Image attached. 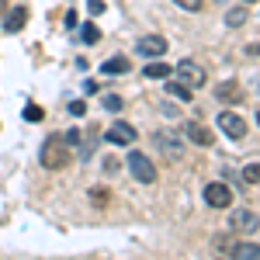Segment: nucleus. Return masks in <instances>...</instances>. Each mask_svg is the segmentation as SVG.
<instances>
[{
    "label": "nucleus",
    "instance_id": "obj_22",
    "mask_svg": "<svg viewBox=\"0 0 260 260\" xmlns=\"http://www.w3.org/2000/svg\"><path fill=\"white\" fill-rule=\"evenodd\" d=\"M174 4L184 7V11H201V4H205V0H174Z\"/></svg>",
    "mask_w": 260,
    "mask_h": 260
},
{
    "label": "nucleus",
    "instance_id": "obj_11",
    "mask_svg": "<svg viewBox=\"0 0 260 260\" xmlns=\"http://www.w3.org/2000/svg\"><path fill=\"white\" fill-rule=\"evenodd\" d=\"M24 21H28V11H24V7H11V11H7V18H4V31H11V35H14V31L24 28Z\"/></svg>",
    "mask_w": 260,
    "mask_h": 260
},
{
    "label": "nucleus",
    "instance_id": "obj_1",
    "mask_svg": "<svg viewBox=\"0 0 260 260\" xmlns=\"http://www.w3.org/2000/svg\"><path fill=\"white\" fill-rule=\"evenodd\" d=\"M174 73L180 77V83L187 87V90H198V87H205L208 83V73H205V66L194 59H180L177 66H174Z\"/></svg>",
    "mask_w": 260,
    "mask_h": 260
},
{
    "label": "nucleus",
    "instance_id": "obj_5",
    "mask_svg": "<svg viewBox=\"0 0 260 260\" xmlns=\"http://www.w3.org/2000/svg\"><path fill=\"white\" fill-rule=\"evenodd\" d=\"M104 139L111 142V146H132V142H136V128H132L128 121H115V125H108Z\"/></svg>",
    "mask_w": 260,
    "mask_h": 260
},
{
    "label": "nucleus",
    "instance_id": "obj_23",
    "mask_svg": "<svg viewBox=\"0 0 260 260\" xmlns=\"http://www.w3.org/2000/svg\"><path fill=\"white\" fill-rule=\"evenodd\" d=\"M243 180H250V184H257V163H250V167L243 170Z\"/></svg>",
    "mask_w": 260,
    "mask_h": 260
},
{
    "label": "nucleus",
    "instance_id": "obj_3",
    "mask_svg": "<svg viewBox=\"0 0 260 260\" xmlns=\"http://www.w3.org/2000/svg\"><path fill=\"white\" fill-rule=\"evenodd\" d=\"M128 170H132V177L139 180V184H156V167L149 156H142V153H132L128 156Z\"/></svg>",
    "mask_w": 260,
    "mask_h": 260
},
{
    "label": "nucleus",
    "instance_id": "obj_17",
    "mask_svg": "<svg viewBox=\"0 0 260 260\" xmlns=\"http://www.w3.org/2000/svg\"><path fill=\"white\" fill-rule=\"evenodd\" d=\"M246 18H250V14H246V7H233V11L225 14V24H229V28H240Z\"/></svg>",
    "mask_w": 260,
    "mask_h": 260
},
{
    "label": "nucleus",
    "instance_id": "obj_10",
    "mask_svg": "<svg viewBox=\"0 0 260 260\" xmlns=\"http://www.w3.org/2000/svg\"><path fill=\"white\" fill-rule=\"evenodd\" d=\"M233 229H240V233H253V229H257V212H253V208L233 212Z\"/></svg>",
    "mask_w": 260,
    "mask_h": 260
},
{
    "label": "nucleus",
    "instance_id": "obj_12",
    "mask_svg": "<svg viewBox=\"0 0 260 260\" xmlns=\"http://www.w3.org/2000/svg\"><path fill=\"white\" fill-rule=\"evenodd\" d=\"M215 98L219 101H229V104H233V101H243V87L240 83H219V90H215Z\"/></svg>",
    "mask_w": 260,
    "mask_h": 260
},
{
    "label": "nucleus",
    "instance_id": "obj_13",
    "mask_svg": "<svg viewBox=\"0 0 260 260\" xmlns=\"http://www.w3.org/2000/svg\"><path fill=\"white\" fill-rule=\"evenodd\" d=\"M101 73H108V77H121V73H128V59H125V56H115V59H104V66H101Z\"/></svg>",
    "mask_w": 260,
    "mask_h": 260
},
{
    "label": "nucleus",
    "instance_id": "obj_2",
    "mask_svg": "<svg viewBox=\"0 0 260 260\" xmlns=\"http://www.w3.org/2000/svg\"><path fill=\"white\" fill-rule=\"evenodd\" d=\"M66 163H70L66 142L62 139H45V146H42V167H45V170H62Z\"/></svg>",
    "mask_w": 260,
    "mask_h": 260
},
{
    "label": "nucleus",
    "instance_id": "obj_21",
    "mask_svg": "<svg viewBox=\"0 0 260 260\" xmlns=\"http://www.w3.org/2000/svg\"><path fill=\"white\" fill-rule=\"evenodd\" d=\"M24 118L28 121H42V108L39 104H28V108H24Z\"/></svg>",
    "mask_w": 260,
    "mask_h": 260
},
{
    "label": "nucleus",
    "instance_id": "obj_20",
    "mask_svg": "<svg viewBox=\"0 0 260 260\" xmlns=\"http://www.w3.org/2000/svg\"><path fill=\"white\" fill-rule=\"evenodd\" d=\"M121 104H125V101H121L118 94H104V108H108V111H121Z\"/></svg>",
    "mask_w": 260,
    "mask_h": 260
},
{
    "label": "nucleus",
    "instance_id": "obj_9",
    "mask_svg": "<svg viewBox=\"0 0 260 260\" xmlns=\"http://www.w3.org/2000/svg\"><path fill=\"white\" fill-rule=\"evenodd\" d=\"M153 142H156V149H163L170 160H180V156H184V146H180L174 136H167V132H160V136H156Z\"/></svg>",
    "mask_w": 260,
    "mask_h": 260
},
{
    "label": "nucleus",
    "instance_id": "obj_4",
    "mask_svg": "<svg viewBox=\"0 0 260 260\" xmlns=\"http://www.w3.org/2000/svg\"><path fill=\"white\" fill-rule=\"evenodd\" d=\"M205 205L208 208H229L233 205V191L225 187V184H205Z\"/></svg>",
    "mask_w": 260,
    "mask_h": 260
},
{
    "label": "nucleus",
    "instance_id": "obj_26",
    "mask_svg": "<svg viewBox=\"0 0 260 260\" xmlns=\"http://www.w3.org/2000/svg\"><path fill=\"white\" fill-rule=\"evenodd\" d=\"M70 111H73V115H83V111H87V104H83V101H73V104H70Z\"/></svg>",
    "mask_w": 260,
    "mask_h": 260
},
{
    "label": "nucleus",
    "instance_id": "obj_14",
    "mask_svg": "<svg viewBox=\"0 0 260 260\" xmlns=\"http://www.w3.org/2000/svg\"><path fill=\"white\" fill-rule=\"evenodd\" d=\"M170 73H174V70H170L167 62H156V59L146 62V70H142V77H149V80H167Z\"/></svg>",
    "mask_w": 260,
    "mask_h": 260
},
{
    "label": "nucleus",
    "instance_id": "obj_18",
    "mask_svg": "<svg viewBox=\"0 0 260 260\" xmlns=\"http://www.w3.org/2000/svg\"><path fill=\"white\" fill-rule=\"evenodd\" d=\"M167 90H170L177 101H191V90H187L184 83H167Z\"/></svg>",
    "mask_w": 260,
    "mask_h": 260
},
{
    "label": "nucleus",
    "instance_id": "obj_19",
    "mask_svg": "<svg viewBox=\"0 0 260 260\" xmlns=\"http://www.w3.org/2000/svg\"><path fill=\"white\" fill-rule=\"evenodd\" d=\"M80 35H83V42H87V45H94V42H98V39H101V31H98V24H83V31H80Z\"/></svg>",
    "mask_w": 260,
    "mask_h": 260
},
{
    "label": "nucleus",
    "instance_id": "obj_24",
    "mask_svg": "<svg viewBox=\"0 0 260 260\" xmlns=\"http://www.w3.org/2000/svg\"><path fill=\"white\" fill-rule=\"evenodd\" d=\"M62 142H70V146H77V142H80V128H73V132H66V139Z\"/></svg>",
    "mask_w": 260,
    "mask_h": 260
},
{
    "label": "nucleus",
    "instance_id": "obj_25",
    "mask_svg": "<svg viewBox=\"0 0 260 260\" xmlns=\"http://www.w3.org/2000/svg\"><path fill=\"white\" fill-rule=\"evenodd\" d=\"M87 11H90V14H101V11H104V4H101V0H90V4H87Z\"/></svg>",
    "mask_w": 260,
    "mask_h": 260
},
{
    "label": "nucleus",
    "instance_id": "obj_16",
    "mask_svg": "<svg viewBox=\"0 0 260 260\" xmlns=\"http://www.w3.org/2000/svg\"><path fill=\"white\" fill-rule=\"evenodd\" d=\"M233 246H236L233 233H222V236H215V250H219L222 257H233Z\"/></svg>",
    "mask_w": 260,
    "mask_h": 260
},
{
    "label": "nucleus",
    "instance_id": "obj_28",
    "mask_svg": "<svg viewBox=\"0 0 260 260\" xmlns=\"http://www.w3.org/2000/svg\"><path fill=\"white\" fill-rule=\"evenodd\" d=\"M243 4H257V0H243Z\"/></svg>",
    "mask_w": 260,
    "mask_h": 260
},
{
    "label": "nucleus",
    "instance_id": "obj_6",
    "mask_svg": "<svg viewBox=\"0 0 260 260\" xmlns=\"http://www.w3.org/2000/svg\"><path fill=\"white\" fill-rule=\"evenodd\" d=\"M219 128L229 136V139H243V136H246V118L233 115V111H222L219 115Z\"/></svg>",
    "mask_w": 260,
    "mask_h": 260
},
{
    "label": "nucleus",
    "instance_id": "obj_7",
    "mask_svg": "<svg viewBox=\"0 0 260 260\" xmlns=\"http://www.w3.org/2000/svg\"><path fill=\"white\" fill-rule=\"evenodd\" d=\"M136 49H139L142 56H149V59H160L163 52H167V39L163 35H142L136 42Z\"/></svg>",
    "mask_w": 260,
    "mask_h": 260
},
{
    "label": "nucleus",
    "instance_id": "obj_8",
    "mask_svg": "<svg viewBox=\"0 0 260 260\" xmlns=\"http://www.w3.org/2000/svg\"><path fill=\"white\" fill-rule=\"evenodd\" d=\"M184 136L194 142V146H212V142H215L212 128H205L201 121H187V125H184Z\"/></svg>",
    "mask_w": 260,
    "mask_h": 260
},
{
    "label": "nucleus",
    "instance_id": "obj_15",
    "mask_svg": "<svg viewBox=\"0 0 260 260\" xmlns=\"http://www.w3.org/2000/svg\"><path fill=\"white\" fill-rule=\"evenodd\" d=\"M233 257H240V260H257V243L236 240V246H233Z\"/></svg>",
    "mask_w": 260,
    "mask_h": 260
},
{
    "label": "nucleus",
    "instance_id": "obj_27",
    "mask_svg": "<svg viewBox=\"0 0 260 260\" xmlns=\"http://www.w3.org/2000/svg\"><path fill=\"white\" fill-rule=\"evenodd\" d=\"M0 14H7V0H0Z\"/></svg>",
    "mask_w": 260,
    "mask_h": 260
}]
</instances>
